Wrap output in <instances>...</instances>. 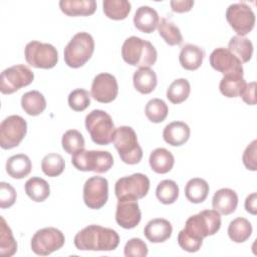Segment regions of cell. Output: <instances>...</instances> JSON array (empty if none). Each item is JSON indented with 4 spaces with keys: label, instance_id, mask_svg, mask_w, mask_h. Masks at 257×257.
<instances>
[{
    "label": "cell",
    "instance_id": "cell-1",
    "mask_svg": "<svg viewBox=\"0 0 257 257\" xmlns=\"http://www.w3.org/2000/svg\"><path fill=\"white\" fill-rule=\"evenodd\" d=\"M73 242L81 251H112L119 244V236L113 229L92 224L76 233Z\"/></svg>",
    "mask_w": 257,
    "mask_h": 257
},
{
    "label": "cell",
    "instance_id": "cell-2",
    "mask_svg": "<svg viewBox=\"0 0 257 257\" xmlns=\"http://www.w3.org/2000/svg\"><path fill=\"white\" fill-rule=\"evenodd\" d=\"M121 56L127 64L143 68L154 65L157 61L158 53L150 41L131 36L124 40L121 46Z\"/></svg>",
    "mask_w": 257,
    "mask_h": 257
},
{
    "label": "cell",
    "instance_id": "cell-3",
    "mask_svg": "<svg viewBox=\"0 0 257 257\" xmlns=\"http://www.w3.org/2000/svg\"><path fill=\"white\" fill-rule=\"evenodd\" d=\"M112 143L120 157V160L124 164L136 165L142 161L143 150L133 127L128 125L116 127Z\"/></svg>",
    "mask_w": 257,
    "mask_h": 257
},
{
    "label": "cell",
    "instance_id": "cell-4",
    "mask_svg": "<svg viewBox=\"0 0 257 257\" xmlns=\"http://www.w3.org/2000/svg\"><path fill=\"white\" fill-rule=\"evenodd\" d=\"M93 51L94 40L92 36L87 32H78L64 48V61L71 68H79L90 59Z\"/></svg>",
    "mask_w": 257,
    "mask_h": 257
},
{
    "label": "cell",
    "instance_id": "cell-5",
    "mask_svg": "<svg viewBox=\"0 0 257 257\" xmlns=\"http://www.w3.org/2000/svg\"><path fill=\"white\" fill-rule=\"evenodd\" d=\"M85 127L92 142L107 146L112 142L115 127L111 116L104 110L93 109L85 116Z\"/></svg>",
    "mask_w": 257,
    "mask_h": 257
},
{
    "label": "cell",
    "instance_id": "cell-6",
    "mask_svg": "<svg viewBox=\"0 0 257 257\" xmlns=\"http://www.w3.org/2000/svg\"><path fill=\"white\" fill-rule=\"evenodd\" d=\"M221 228V216L213 210H203L191 216L183 229L189 236L203 240L205 237L215 235Z\"/></svg>",
    "mask_w": 257,
    "mask_h": 257
},
{
    "label": "cell",
    "instance_id": "cell-7",
    "mask_svg": "<svg viewBox=\"0 0 257 257\" xmlns=\"http://www.w3.org/2000/svg\"><path fill=\"white\" fill-rule=\"evenodd\" d=\"M71 163L78 171L102 174L110 170L113 165V158L107 151H86L83 149L72 155Z\"/></svg>",
    "mask_w": 257,
    "mask_h": 257
},
{
    "label": "cell",
    "instance_id": "cell-8",
    "mask_svg": "<svg viewBox=\"0 0 257 257\" xmlns=\"http://www.w3.org/2000/svg\"><path fill=\"white\" fill-rule=\"evenodd\" d=\"M24 56L26 62L35 68L50 69L58 62V52L56 48L52 44L42 43L36 40L26 44Z\"/></svg>",
    "mask_w": 257,
    "mask_h": 257
},
{
    "label": "cell",
    "instance_id": "cell-9",
    "mask_svg": "<svg viewBox=\"0 0 257 257\" xmlns=\"http://www.w3.org/2000/svg\"><path fill=\"white\" fill-rule=\"evenodd\" d=\"M65 243L63 233L54 228L46 227L35 232L31 238V250L39 256H47L59 250Z\"/></svg>",
    "mask_w": 257,
    "mask_h": 257
},
{
    "label": "cell",
    "instance_id": "cell-10",
    "mask_svg": "<svg viewBox=\"0 0 257 257\" xmlns=\"http://www.w3.org/2000/svg\"><path fill=\"white\" fill-rule=\"evenodd\" d=\"M27 133L26 120L17 114L4 118L0 124V146L3 150L13 149L23 141Z\"/></svg>",
    "mask_w": 257,
    "mask_h": 257
},
{
    "label": "cell",
    "instance_id": "cell-11",
    "mask_svg": "<svg viewBox=\"0 0 257 257\" xmlns=\"http://www.w3.org/2000/svg\"><path fill=\"white\" fill-rule=\"evenodd\" d=\"M34 79L32 70L24 64H16L4 69L1 73L0 91L11 94L20 88L29 85Z\"/></svg>",
    "mask_w": 257,
    "mask_h": 257
},
{
    "label": "cell",
    "instance_id": "cell-12",
    "mask_svg": "<svg viewBox=\"0 0 257 257\" xmlns=\"http://www.w3.org/2000/svg\"><path fill=\"white\" fill-rule=\"evenodd\" d=\"M149 190L150 180L142 173H136L131 176L122 177L118 179L114 185V193L117 199H143L147 196Z\"/></svg>",
    "mask_w": 257,
    "mask_h": 257
},
{
    "label": "cell",
    "instance_id": "cell-13",
    "mask_svg": "<svg viewBox=\"0 0 257 257\" xmlns=\"http://www.w3.org/2000/svg\"><path fill=\"white\" fill-rule=\"evenodd\" d=\"M226 19L239 36H245L254 28L255 14L245 3L231 4L226 11Z\"/></svg>",
    "mask_w": 257,
    "mask_h": 257
},
{
    "label": "cell",
    "instance_id": "cell-14",
    "mask_svg": "<svg viewBox=\"0 0 257 257\" xmlns=\"http://www.w3.org/2000/svg\"><path fill=\"white\" fill-rule=\"evenodd\" d=\"M108 199V182L105 178L93 176L83 186V202L89 209L102 208Z\"/></svg>",
    "mask_w": 257,
    "mask_h": 257
},
{
    "label": "cell",
    "instance_id": "cell-15",
    "mask_svg": "<svg viewBox=\"0 0 257 257\" xmlns=\"http://www.w3.org/2000/svg\"><path fill=\"white\" fill-rule=\"evenodd\" d=\"M118 93L116 78L110 73L97 74L91 83L90 95L98 102L109 103L113 101Z\"/></svg>",
    "mask_w": 257,
    "mask_h": 257
},
{
    "label": "cell",
    "instance_id": "cell-16",
    "mask_svg": "<svg viewBox=\"0 0 257 257\" xmlns=\"http://www.w3.org/2000/svg\"><path fill=\"white\" fill-rule=\"evenodd\" d=\"M209 61L211 66L223 75H243L244 73L242 62L227 48L219 47L214 49L210 54Z\"/></svg>",
    "mask_w": 257,
    "mask_h": 257
},
{
    "label": "cell",
    "instance_id": "cell-17",
    "mask_svg": "<svg viewBox=\"0 0 257 257\" xmlns=\"http://www.w3.org/2000/svg\"><path fill=\"white\" fill-rule=\"evenodd\" d=\"M115 210V221L124 229H133L139 225L142 219V212L137 199L120 198L117 199Z\"/></svg>",
    "mask_w": 257,
    "mask_h": 257
},
{
    "label": "cell",
    "instance_id": "cell-18",
    "mask_svg": "<svg viewBox=\"0 0 257 257\" xmlns=\"http://www.w3.org/2000/svg\"><path fill=\"white\" fill-rule=\"evenodd\" d=\"M238 206L237 193L229 188H222L215 192L212 199V207L220 215H230Z\"/></svg>",
    "mask_w": 257,
    "mask_h": 257
},
{
    "label": "cell",
    "instance_id": "cell-19",
    "mask_svg": "<svg viewBox=\"0 0 257 257\" xmlns=\"http://www.w3.org/2000/svg\"><path fill=\"white\" fill-rule=\"evenodd\" d=\"M173 232L172 224L163 218H156L147 223L144 229L146 238L152 243H163L167 241Z\"/></svg>",
    "mask_w": 257,
    "mask_h": 257
},
{
    "label": "cell",
    "instance_id": "cell-20",
    "mask_svg": "<svg viewBox=\"0 0 257 257\" xmlns=\"http://www.w3.org/2000/svg\"><path fill=\"white\" fill-rule=\"evenodd\" d=\"M160 22L158 12L147 5L137 9L134 16V24L136 28L144 33H152L156 30Z\"/></svg>",
    "mask_w": 257,
    "mask_h": 257
},
{
    "label": "cell",
    "instance_id": "cell-21",
    "mask_svg": "<svg viewBox=\"0 0 257 257\" xmlns=\"http://www.w3.org/2000/svg\"><path fill=\"white\" fill-rule=\"evenodd\" d=\"M190 135L191 130L184 121L170 122L163 131L164 141L173 147H180L187 143Z\"/></svg>",
    "mask_w": 257,
    "mask_h": 257
},
{
    "label": "cell",
    "instance_id": "cell-22",
    "mask_svg": "<svg viewBox=\"0 0 257 257\" xmlns=\"http://www.w3.org/2000/svg\"><path fill=\"white\" fill-rule=\"evenodd\" d=\"M59 8L67 16H89L95 12L96 2L94 0H61Z\"/></svg>",
    "mask_w": 257,
    "mask_h": 257
},
{
    "label": "cell",
    "instance_id": "cell-23",
    "mask_svg": "<svg viewBox=\"0 0 257 257\" xmlns=\"http://www.w3.org/2000/svg\"><path fill=\"white\" fill-rule=\"evenodd\" d=\"M204 56L205 52L201 47L188 43L182 47L179 55V61L184 69L193 71L202 65Z\"/></svg>",
    "mask_w": 257,
    "mask_h": 257
},
{
    "label": "cell",
    "instance_id": "cell-24",
    "mask_svg": "<svg viewBox=\"0 0 257 257\" xmlns=\"http://www.w3.org/2000/svg\"><path fill=\"white\" fill-rule=\"evenodd\" d=\"M151 169L157 174L169 173L175 164V158L173 154L165 148L155 149L149 158Z\"/></svg>",
    "mask_w": 257,
    "mask_h": 257
},
{
    "label": "cell",
    "instance_id": "cell-25",
    "mask_svg": "<svg viewBox=\"0 0 257 257\" xmlns=\"http://www.w3.org/2000/svg\"><path fill=\"white\" fill-rule=\"evenodd\" d=\"M32 169V164L27 155L17 154L10 157L6 162V172L13 179H23L27 177Z\"/></svg>",
    "mask_w": 257,
    "mask_h": 257
},
{
    "label": "cell",
    "instance_id": "cell-26",
    "mask_svg": "<svg viewBox=\"0 0 257 257\" xmlns=\"http://www.w3.org/2000/svg\"><path fill=\"white\" fill-rule=\"evenodd\" d=\"M135 88L142 94L151 93L157 86L158 79L156 72L150 67L139 68L133 75Z\"/></svg>",
    "mask_w": 257,
    "mask_h": 257
},
{
    "label": "cell",
    "instance_id": "cell-27",
    "mask_svg": "<svg viewBox=\"0 0 257 257\" xmlns=\"http://www.w3.org/2000/svg\"><path fill=\"white\" fill-rule=\"evenodd\" d=\"M21 107L28 115L36 116L46 108V99L38 90L27 91L21 97Z\"/></svg>",
    "mask_w": 257,
    "mask_h": 257
},
{
    "label": "cell",
    "instance_id": "cell-28",
    "mask_svg": "<svg viewBox=\"0 0 257 257\" xmlns=\"http://www.w3.org/2000/svg\"><path fill=\"white\" fill-rule=\"evenodd\" d=\"M209 191V184L201 178H193L185 186V196L194 204L203 203L207 199Z\"/></svg>",
    "mask_w": 257,
    "mask_h": 257
},
{
    "label": "cell",
    "instance_id": "cell-29",
    "mask_svg": "<svg viewBox=\"0 0 257 257\" xmlns=\"http://www.w3.org/2000/svg\"><path fill=\"white\" fill-rule=\"evenodd\" d=\"M26 195L34 202L40 203L45 201L50 195L49 184L40 177L28 179L24 185Z\"/></svg>",
    "mask_w": 257,
    "mask_h": 257
},
{
    "label": "cell",
    "instance_id": "cell-30",
    "mask_svg": "<svg viewBox=\"0 0 257 257\" xmlns=\"http://www.w3.org/2000/svg\"><path fill=\"white\" fill-rule=\"evenodd\" d=\"M227 49L242 63L250 61L253 55V44L248 38L244 36H233L228 43Z\"/></svg>",
    "mask_w": 257,
    "mask_h": 257
},
{
    "label": "cell",
    "instance_id": "cell-31",
    "mask_svg": "<svg viewBox=\"0 0 257 257\" xmlns=\"http://www.w3.org/2000/svg\"><path fill=\"white\" fill-rule=\"evenodd\" d=\"M252 230V225L246 218L238 217L230 222L228 236L235 243H243L249 239Z\"/></svg>",
    "mask_w": 257,
    "mask_h": 257
},
{
    "label": "cell",
    "instance_id": "cell-32",
    "mask_svg": "<svg viewBox=\"0 0 257 257\" xmlns=\"http://www.w3.org/2000/svg\"><path fill=\"white\" fill-rule=\"evenodd\" d=\"M104 15L112 20H122L131 12L132 5L126 0H104L102 2Z\"/></svg>",
    "mask_w": 257,
    "mask_h": 257
},
{
    "label": "cell",
    "instance_id": "cell-33",
    "mask_svg": "<svg viewBox=\"0 0 257 257\" xmlns=\"http://www.w3.org/2000/svg\"><path fill=\"white\" fill-rule=\"evenodd\" d=\"M245 84L246 81L243 75H224L220 81L219 89L220 92L226 97H238L240 95V92L244 88Z\"/></svg>",
    "mask_w": 257,
    "mask_h": 257
},
{
    "label": "cell",
    "instance_id": "cell-34",
    "mask_svg": "<svg viewBox=\"0 0 257 257\" xmlns=\"http://www.w3.org/2000/svg\"><path fill=\"white\" fill-rule=\"evenodd\" d=\"M0 220V255L2 257H11L17 251V243L5 219L1 216Z\"/></svg>",
    "mask_w": 257,
    "mask_h": 257
},
{
    "label": "cell",
    "instance_id": "cell-35",
    "mask_svg": "<svg viewBox=\"0 0 257 257\" xmlns=\"http://www.w3.org/2000/svg\"><path fill=\"white\" fill-rule=\"evenodd\" d=\"M191 85L186 78L174 80L167 89V98L174 104L184 102L190 95Z\"/></svg>",
    "mask_w": 257,
    "mask_h": 257
},
{
    "label": "cell",
    "instance_id": "cell-36",
    "mask_svg": "<svg viewBox=\"0 0 257 257\" xmlns=\"http://www.w3.org/2000/svg\"><path fill=\"white\" fill-rule=\"evenodd\" d=\"M158 31L165 42L171 46L180 45L183 42V35L179 27L167 18H161L158 25Z\"/></svg>",
    "mask_w": 257,
    "mask_h": 257
},
{
    "label": "cell",
    "instance_id": "cell-37",
    "mask_svg": "<svg viewBox=\"0 0 257 257\" xmlns=\"http://www.w3.org/2000/svg\"><path fill=\"white\" fill-rule=\"evenodd\" d=\"M156 196L162 204L171 205L179 197V186L173 180H163L157 186Z\"/></svg>",
    "mask_w": 257,
    "mask_h": 257
},
{
    "label": "cell",
    "instance_id": "cell-38",
    "mask_svg": "<svg viewBox=\"0 0 257 257\" xmlns=\"http://www.w3.org/2000/svg\"><path fill=\"white\" fill-rule=\"evenodd\" d=\"M169 107L161 98H153L148 101L145 107V113L148 119L154 123L164 121L168 115Z\"/></svg>",
    "mask_w": 257,
    "mask_h": 257
},
{
    "label": "cell",
    "instance_id": "cell-39",
    "mask_svg": "<svg viewBox=\"0 0 257 257\" xmlns=\"http://www.w3.org/2000/svg\"><path fill=\"white\" fill-rule=\"evenodd\" d=\"M65 168V162L59 154L50 153L41 161V170L48 177H57L61 175Z\"/></svg>",
    "mask_w": 257,
    "mask_h": 257
},
{
    "label": "cell",
    "instance_id": "cell-40",
    "mask_svg": "<svg viewBox=\"0 0 257 257\" xmlns=\"http://www.w3.org/2000/svg\"><path fill=\"white\" fill-rule=\"evenodd\" d=\"M62 149L69 155L83 150L85 146L84 138L80 132L77 130H68L66 131L61 139Z\"/></svg>",
    "mask_w": 257,
    "mask_h": 257
},
{
    "label": "cell",
    "instance_id": "cell-41",
    "mask_svg": "<svg viewBox=\"0 0 257 257\" xmlns=\"http://www.w3.org/2000/svg\"><path fill=\"white\" fill-rule=\"evenodd\" d=\"M67 101L72 110L83 111L90 104V93L83 88H76L69 93Z\"/></svg>",
    "mask_w": 257,
    "mask_h": 257
},
{
    "label": "cell",
    "instance_id": "cell-42",
    "mask_svg": "<svg viewBox=\"0 0 257 257\" xmlns=\"http://www.w3.org/2000/svg\"><path fill=\"white\" fill-rule=\"evenodd\" d=\"M148 252V246L141 238L130 239L123 248L125 257H146Z\"/></svg>",
    "mask_w": 257,
    "mask_h": 257
},
{
    "label": "cell",
    "instance_id": "cell-43",
    "mask_svg": "<svg viewBox=\"0 0 257 257\" xmlns=\"http://www.w3.org/2000/svg\"><path fill=\"white\" fill-rule=\"evenodd\" d=\"M16 191L9 184L5 182L0 183V208L7 209L14 205L16 201Z\"/></svg>",
    "mask_w": 257,
    "mask_h": 257
},
{
    "label": "cell",
    "instance_id": "cell-44",
    "mask_svg": "<svg viewBox=\"0 0 257 257\" xmlns=\"http://www.w3.org/2000/svg\"><path fill=\"white\" fill-rule=\"evenodd\" d=\"M178 244L183 250L190 253H195L200 250L203 244V240L195 239L189 236L184 230H181L178 234Z\"/></svg>",
    "mask_w": 257,
    "mask_h": 257
},
{
    "label": "cell",
    "instance_id": "cell-45",
    "mask_svg": "<svg viewBox=\"0 0 257 257\" xmlns=\"http://www.w3.org/2000/svg\"><path fill=\"white\" fill-rule=\"evenodd\" d=\"M256 153H257V141L254 140L247 146V148L245 149V151L243 153V157H242L243 164H244L245 168L249 171L255 172L257 170Z\"/></svg>",
    "mask_w": 257,
    "mask_h": 257
},
{
    "label": "cell",
    "instance_id": "cell-46",
    "mask_svg": "<svg viewBox=\"0 0 257 257\" xmlns=\"http://www.w3.org/2000/svg\"><path fill=\"white\" fill-rule=\"evenodd\" d=\"M255 88H256V82L252 81V82L246 83L244 88L240 92L239 96L243 99L244 102H246L249 105H255L256 104Z\"/></svg>",
    "mask_w": 257,
    "mask_h": 257
},
{
    "label": "cell",
    "instance_id": "cell-47",
    "mask_svg": "<svg viewBox=\"0 0 257 257\" xmlns=\"http://www.w3.org/2000/svg\"><path fill=\"white\" fill-rule=\"evenodd\" d=\"M171 8L174 12L185 13L190 11L194 6V1L192 0H173L170 2Z\"/></svg>",
    "mask_w": 257,
    "mask_h": 257
},
{
    "label": "cell",
    "instance_id": "cell-48",
    "mask_svg": "<svg viewBox=\"0 0 257 257\" xmlns=\"http://www.w3.org/2000/svg\"><path fill=\"white\" fill-rule=\"evenodd\" d=\"M245 209L252 215L257 214V194L255 192L247 196L245 200Z\"/></svg>",
    "mask_w": 257,
    "mask_h": 257
}]
</instances>
